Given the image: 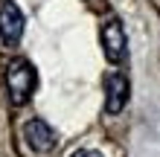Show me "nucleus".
Listing matches in <instances>:
<instances>
[{"label":"nucleus","instance_id":"2","mask_svg":"<svg viewBox=\"0 0 160 157\" xmlns=\"http://www.w3.org/2000/svg\"><path fill=\"white\" fill-rule=\"evenodd\" d=\"M125 29H122V23L117 21V17H108L105 26H102V50H105V58L111 64H119L122 58H125Z\"/></svg>","mask_w":160,"mask_h":157},{"label":"nucleus","instance_id":"6","mask_svg":"<svg viewBox=\"0 0 160 157\" xmlns=\"http://www.w3.org/2000/svg\"><path fill=\"white\" fill-rule=\"evenodd\" d=\"M73 157H102L99 151H90V149H82V151H76Z\"/></svg>","mask_w":160,"mask_h":157},{"label":"nucleus","instance_id":"3","mask_svg":"<svg viewBox=\"0 0 160 157\" xmlns=\"http://www.w3.org/2000/svg\"><path fill=\"white\" fill-rule=\"evenodd\" d=\"M23 140L29 143L32 151H41V154L55 149V131L44 122V119H29V122L23 125Z\"/></svg>","mask_w":160,"mask_h":157},{"label":"nucleus","instance_id":"5","mask_svg":"<svg viewBox=\"0 0 160 157\" xmlns=\"http://www.w3.org/2000/svg\"><path fill=\"white\" fill-rule=\"evenodd\" d=\"M105 90H108V96H105L108 114H119V110L125 108V102H128V79L122 76V73H108Z\"/></svg>","mask_w":160,"mask_h":157},{"label":"nucleus","instance_id":"4","mask_svg":"<svg viewBox=\"0 0 160 157\" xmlns=\"http://www.w3.org/2000/svg\"><path fill=\"white\" fill-rule=\"evenodd\" d=\"M21 35H23V15L15 3L6 0L0 6V38H3V44L12 47V44L21 41Z\"/></svg>","mask_w":160,"mask_h":157},{"label":"nucleus","instance_id":"1","mask_svg":"<svg viewBox=\"0 0 160 157\" xmlns=\"http://www.w3.org/2000/svg\"><path fill=\"white\" fill-rule=\"evenodd\" d=\"M6 85H9L12 105H26L35 90V67L26 58H15L6 67Z\"/></svg>","mask_w":160,"mask_h":157}]
</instances>
